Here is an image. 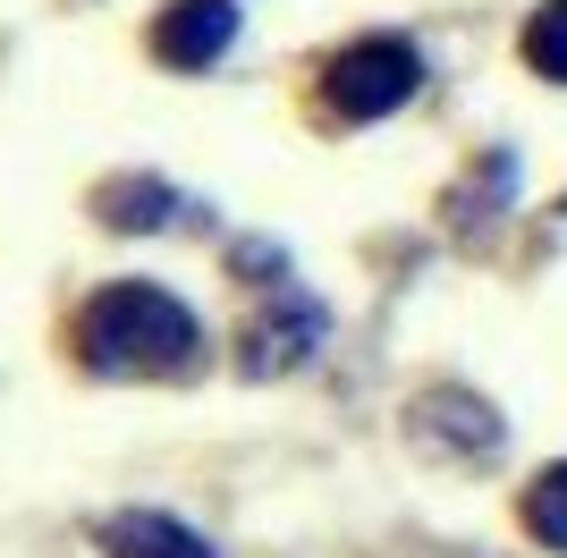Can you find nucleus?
<instances>
[{"label": "nucleus", "instance_id": "f257e3e1", "mask_svg": "<svg viewBox=\"0 0 567 558\" xmlns=\"http://www.w3.org/2000/svg\"><path fill=\"white\" fill-rule=\"evenodd\" d=\"M204 348V322L153 279H111L76 313V355L94 372H187Z\"/></svg>", "mask_w": 567, "mask_h": 558}, {"label": "nucleus", "instance_id": "f03ea898", "mask_svg": "<svg viewBox=\"0 0 567 558\" xmlns=\"http://www.w3.org/2000/svg\"><path fill=\"white\" fill-rule=\"evenodd\" d=\"M424 85V51L406 34H364L331 60V111L339 118H390L399 102H415Z\"/></svg>", "mask_w": 567, "mask_h": 558}, {"label": "nucleus", "instance_id": "7ed1b4c3", "mask_svg": "<svg viewBox=\"0 0 567 558\" xmlns=\"http://www.w3.org/2000/svg\"><path fill=\"white\" fill-rule=\"evenodd\" d=\"M229 43H237V0H169L153 25V60H169V69H213Z\"/></svg>", "mask_w": 567, "mask_h": 558}, {"label": "nucleus", "instance_id": "20e7f679", "mask_svg": "<svg viewBox=\"0 0 567 558\" xmlns=\"http://www.w3.org/2000/svg\"><path fill=\"white\" fill-rule=\"evenodd\" d=\"M102 550L111 558H220L195 525H178V516H162V508H118L111 525H102Z\"/></svg>", "mask_w": 567, "mask_h": 558}, {"label": "nucleus", "instance_id": "39448f33", "mask_svg": "<svg viewBox=\"0 0 567 558\" xmlns=\"http://www.w3.org/2000/svg\"><path fill=\"white\" fill-rule=\"evenodd\" d=\"M322 330H331V322H322V304H313V297H280V304L255 322V355H246V364H255V372H271V364H306Z\"/></svg>", "mask_w": 567, "mask_h": 558}, {"label": "nucleus", "instance_id": "423d86ee", "mask_svg": "<svg viewBox=\"0 0 567 558\" xmlns=\"http://www.w3.org/2000/svg\"><path fill=\"white\" fill-rule=\"evenodd\" d=\"M525 534L543 541V550H567V465L534 474V490H525Z\"/></svg>", "mask_w": 567, "mask_h": 558}, {"label": "nucleus", "instance_id": "0eeeda50", "mask_svg": "<svg viewBox=\"0 0 567 558\" xmlns=\"http://www.w3.org/2000/svg\"><path fill=\"white\" fill-rule=\"evenodd\" d=\"M525 60H534V76L567 85V0H543V9H534V25H525Z\"/></svg>", "mask_w": 567, "mask_h": 558}]
</instances>
